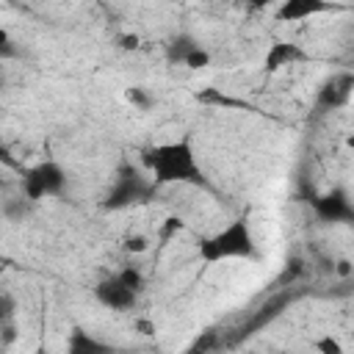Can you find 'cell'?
Returning <instances> with one entry per match:
<instances>
[{
    "label": "cell",
    "mask_w": 354,
    "mask_h": 354,
    "mask_svg": "<svg viewBox=\"0 0 354 354\" xmlns=\"http://www.w3.org/2000/svg\"><path fill=\"white\" fill-rule=\"evenodd\" d=\"M313 348L315 354H343V343L335 337V335H321L313 340Z\"/></svg>",
    "instance_id": "cell-15"
},
{
    "label": "cell",
    "mask_w": 354,
    "mask_h": 354,
    "mask_svg": "<svg viewBox=\"0 0 354 354\" xmlns=\"http://www.w3.org/2000/svg\"><path fill=\"white\" fill-rule=\"evenodd\" d=\"M64 183H66L64 169L55 160H44V163H36L28 171H22L19 188L25 194V199L36 202V199H44V196H58L64 191Z\"/></svg>",
    "instance_id": "cell-3"
},
{
    "label": "cell",
    "mask_w": 354,
    "mask_h": 354,
    "mask_svg": "<svg viewBox=\"0 0 354 354\" xmlns=\"http://www.w3.org/2000/svg\"><path fill=\"white\" fill-rule=\"evenodd\" d=\"M33 354H50V348H47V346H36Z\"/></svg>",
    "instance_id": "cell-22"
},
{
    "label": "cell",
    "mask_w": 354,
    "mask_h": 354,
    "mask_svg": "<svg viewBox=\"0 0 354 354\" xmlns=\"http://www.w3.org/2000/svg\"><path fill=\"white\" fill-rule=\"evenodd\" d=\"M94 296H97V301H100L102 307H108V310H113V313H127V310H133L136 301H138V293L130 290V288H124L116 277L102 279V282L94 288Z\"/></svg>",
    "instance_id": "cell-5"
},
{
    "label": "cell",
    "mask_w": 354,
    "mask_h": 354,
    "mask_svg": "<svg viewBox=\"0 0 354 354\" xmlns=\"http://www.w3.org/2000/svg\"><path fill=\"white\" fill-rule=\"evenodd\" d=\"M254 354H263V351H254Z\"/></svg>",
    "instance_id": "cell-24"
},
{
    "label": "cell",
    "mask_w": 354,
    "mask_h": 354,
    "mask_svg": "<svg viewBox=\"0 0 354 354\" xmlns=\"http://www.w3.org/2000/svg\"><path fill=\"white\" fill-rule=\"evenodd\" d=\"M194 47H199V44H196L191 36H185V33H183V36H174V39L166 44V58H169L171 64H183Z\"/></svg>",
    "instance_id": "cell-11"
},
{
    "label": "cell",
    "mask_w": 354,
    "mask_h": 354,
    "mask_svg": "<svg viewBox=\"0 0 354 354\" xmlns=\"http://www.w3.org/2000/svg\"><path fill=\"white\" fill-rule=\"evenodd\" d=\"M346 147L354 152V133H348V136H346Z\"/></svg>",
    "instance_id": "cell-21"
},
{
    "label": "cell",
    "mask_w": 354,
    "mask_h": 354,
    "mask_svg": "<svg viewBox=\"0 0 354 354\" xmlns=\"http://www.w3.org/2000/svg\"><path fill=\"white\" fill-rule=\"evenodd\" d=\"M183 230V221L180 218H166V224H163V238H169L171 232H180Z\"/></svg>",
    "instance_id": "cell-19"
},
{
    "label": "cell",
    "mask_w": 354,
    "mask_h": 354,
    "mask_svg": "<svg viewBox=\"0 0 354 354\" xmlns=\"http://www.w3.org/2000/svg\"><path fill=\"white\" fill-rule=\"evenodd\" d=\"M196 254L207 266L224 263V260H235V257H254L257 254V243H254L249 221L246 218H232L230 224H224L213 235L202 238L196 243Z\"/></svg>",
    "instance_id": "cell-2"
},
{
    "label": "cell",
    "mask_w": 354,
    "mask_h": 354,
    "mask_svg": "<svg viewBox=\"0 0 354 354\" xmlns=\"http://www.w3.org/2000/svg\"><path fill=\"white\" fill-rule=\"evenodd\" d=\"M337 6L332 3H324V0H285L277 11V17L282 22H301V19H310V17H318V14H326V11H335Z\"/></svg>",
    "instance_id": "cell-8"
},
{
    "label": "cell",
    "mask_w": 354,
    "mask_h": 354,
    "mask_svg": "<svg viewBox=\"0 0 354 354\" xmlns=\"http://www.w3.org/2000/svg\"><path fill=\"white\" fill-rule=\"evenodd\" d=\"M332 271H335L337 277H343V279H346V277H351V274H354V266H351V260H337V263L332 266Z\"/></svg>",
    "instance_id": "cell-18"
},
{
    "label": "cell",
    "mask_w": 354,
    "mask_h": 354,
    "mask_svg": "<svg viewBox=\"0 0 354 354\" xmlns=\"http://www.w3.org/2000/svg\"><path fill=\"white\" fill-rule=\"evenodd\" d=\"M119 47L127 50V53H130V50H138V47H141V36H138V33H122V36H119Z\"/></svg>",
    "instance_id": "cell-17"
},
{
    "label": "cell",
    "mask_w": 354,
    "mask_h": 354,
    "mask_svg": "<svg viewBox=\"0 0 354 354\" xmlns=\"http://www.w3.org/2000/svg\"><path fill=\"white\" fill-rule=\"evenodd\" d=\"M304 58H307V53H304L296 41L277 39V41L268 44L266 58H263V66H266V72H279V69L293 66V64H299V61H304Z\"/></svg>",
    "instance_id": "cell-6"
},
{
    "label": "cell",
    "mask_w": 354,
    "mask_h": 354,
    "mask_svg": "<svg viewBox=\"0 0 354 354\" xmlns=\"http://www.w3.org/2000/svg\"><path fill=\"white\" fill-rule=\"evenodd\" d=\"M147 249H149V238H147V235H127V238H124V252L141 254V252H147Z\"/></svg>",
    "instance_id": "cell-16"
},
{
    "label": "cell",
    "mask_w": 354,
    "mask_h": 354,
    "mask_svg": "<svg viewBox=\"0 0 354 354\" xmlns=\"http://www.w3.org/2000/svg\"><path fill=\"white\" fill-rule=\"evenodd\" d=\"M124 97H127V102H130L133 108H138V111H149V108H152V94H149L147 88H141V86H130V88L124 91Z\"/></svg>",
    "instance_id": "cell-14"
},
{
    "label": "cell",
    "mask_w": 354,
    "mask_h": 354,
    "mask_svg": "<svg viewBox=\"0 0 354 354\" xmlns=\"http://www.w3.org/2000/svg\"><path fill=\"white\" fill-rule=\"evenodd\" d=\"M313 210L321 221L329 224H343V221H354V202L348 199V194L343 188H332L321 196L313 199Z\"/></svg>",
    "instance_id": "cell-4"
},
{
    "label": "cell",
    "mask_w": 354,
    "mask_h": 354,
    "mask_svg": "<svg viewBox=\"0 0 354 354\" xmlns=\"http://www.w3.org/2000/svg\"><path fill=\"white\" fill-rule=\"evenodd\" d=\"M149 194V185L138 177V174H122L119 180H116V185H113V191H111V196H108V207H124V205H130V202H138V199H144Z\"/></svg>",
    "instance_id": "cell-7"
},
{
    "label": "cell",
    "mask_w": 354,
    "mask_h": 354,
    "mask_svg": "<svg viewBox=\"0 0 354 354\" xmlns=\"http://www.w3.org/2000/svg\"><path fill=\"white\" fill-rule=\"evenodd\" d=\"M141 163L149 169L155 185H196V188H207V180L196 163L194 147L188 138H177V141H166V144H155L149 149L141 152Z\"/></svg>",
    "instance_id": "cell-1"
},
{
    "label": "cell",
    "mask_w": 354,
    "mask_h": 354,
    "mask_svg": "<svg viewBox=\"0 0 354 354\" xmlns=\"http://www.w3.org/2000/svg\"><path fill=\"white\" fill-rule=\"evenodd\" d=\"M64 354H116V348H113L111 343H105V340L88 335L86 329L75 326V329L69 332V337H66Z\"/></svg>",
    "instance_id": "cell-10"
},
{
    "label": "cell",
    "mask_w": 354,
    "mask_h": 354,
    "mask_svg": "<svg viewBox=\"0 0 354 354\" xmlns=\"http://www.w3.org/2000/svg\"><path fill=\"white\" fill-rule=\"evenodd\" d=\"M277 354H290V351H277Z\"/></svg>",
    "instance_id": "cell-23"
},
{
    "label": "cell",
    "mask_w": 354,
    "mask_h": 354,
    "mask_svg": "<svg viewBox=\"0 0 354 354\" xmlns=\"http://www.w3.org/2000/svg\"><path fill=\"white\" fill-rule=\"evenodd\" d=\"M136 326L141 329V335H155V326H152V321H136Z\"/></svg>",
    "instance_id": "cell-20"
},
{
    "label": "cell",
    "mask_w": 354,
    "mask_h": 354,
    "mask_svg": "<svg viewBox=\"0 0 354 354\" xmlns=\"http://www.w3.org/2000/svg\"><path fill=\"white\" fill-rule=\"evenodd\" d=\"M354 91V75H337L332 77L321 91H318V105L326 108V111H335V108H343L348 102Z\"/></svg>",
    "instance_id": "cell-9"
},
{
    "label": "cell",
    "mask_w": 354,
    "mask_h": 354,
    "mask_svg": "<svg viewBox=\"0 0 354 354\" xmlns=\"http://www.w3.org/2000/svg\"><path fill=\"white\" fill-rule=\"evenodd\" d=\"M183 66L191 69V72H202V69L210 66V53H207L205 47H194V50L188 53V58L183 61Z\"/></svg>",
    "instance_id": "cell-13"
},
{
    "label": "cell",
    "mask_w": 354,
    "mask_h": 354,
    "mask_svg": "<svg viewBox=\"0 0 354 354\" xmlns=\"http://www.w3.org/2000/svg\"><path fill=\"white\" fill-rule=\"evenodd\" d=\"M116 279H119L124 288L136 290V293H141V290H144V282H147V277H144V271H141L138 266H124V268L116 274Z\"/></svg>",
    "instance_id": "cell-12"
}]
</instances>
